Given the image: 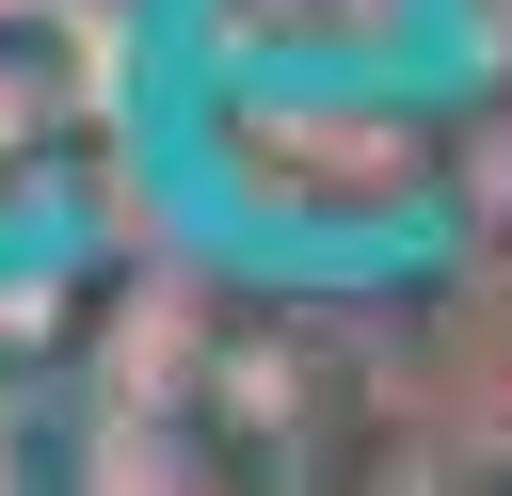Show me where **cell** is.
Returning a JSON list of instances; mask_svg holds the SVG:
<instances>
[{
    "mask_svg": "<svg viewBox=\"0 0 512 496\" xmlns=\"http://www.w3.org/2000/svg\"><path fill=\"white\" fill-rule=\"evenodd\" d=\"M128 176V0H0V304L48 288Z\"/></svg>",
    "mask_w": 512,
    "mask_h": 496,
    "instance_id": "cell-2",
    "label": "cell"
},
{
    "mask_svg": "<svg viewBox=\"0 0 512 496\" xmlns=\"http://www.w3.org/2000/svg\"><path fill=\"white\" fill-rule=\"evenodd\" d=\"M480 80V0H128V192L240 288H416L432 128Z\"/></svg>",
    "mask_w": 512,
    "mask_h": 496,
    "instance_id": "cell-1",
    "label": "cell"
}]
</instances>
